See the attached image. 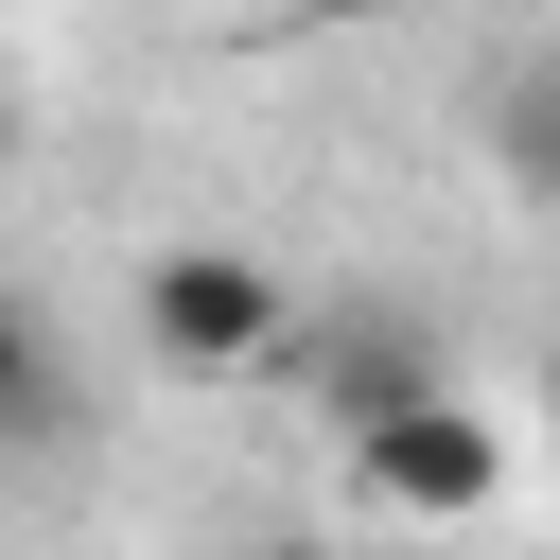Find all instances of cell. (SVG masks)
Masks as SVG:
<instances>
[{"mask_svg":"<svg viewBox=\"0 0 560 560\" xmlns=\"http://www.w3.org/2000/svg\"><path fill=\"white\" fill-rule=\"evenodd\" d=\"M140 332H158V368L245 385V368L298 350V280H280L262 245H158V262H140Z\"/></svg>","mask_w":560,"mask_h":560,"instance_id":"obj_1","label":"cell"},{"mask_svg":"<svg viewBox=\"0 0 560 560\" xmlns=\"http://www.w3.org/2000/svg\"><path fill=\"white\" fill-rule=\"evenodd\" d=\"M350 490H368V508H402V525H472V508L508 490V420L438 385V402H402V420H368V438H350Z\"/></svg>","mask_w":560,"mask_h":560,"instance_id":"obj_2","label":"cell"},{"mask_svg":"<svg viewBox=\"0 0 560 560\" xmlns=\"http://www.w3.org/2000/svg\"><path fill=\"white\" fill-rule=\"evenodd\" d=\"M18 438H70V332L0 280V455H18Z\"/></svg>","mask_w":560,"mask_h":560,"instance_id":"obj_3","label":"cell"},{"mask_svg":"<svg viewBox=\"0 0 560 560\" xmlns=\"http://www.w3.org/2000/svg\"><path fill=\"white\" fill-rule=\"evenodd\" d=\"M508 175L560 192V88H508Z\"/></svg>","mask_w":560,"mask_h":560,"instance_id":"obj_4","label":"cell"},{"mask_svg":"<svg viewBox=\"0 0 560 560\" xmlns=\"http://www.w3.org/2000/svg\"><path fill=\"white\" fill-rule=\"evenodd\" d=\"M298 18H332V35H368V18H402V0H298Z\"/></svg>","mask_w":560,"mask_h":560,"instance_id":"obj_5","label":"cell"},{"mask_svg":"<svg viewBox=\"0 0 560 560\" xmlns=\"http://www.w3.org/2000/svg\"><path fill=\"white\" fill-rule=\"evenodd\" d=\"M525 420H542V455H560V350H542V402H525Z\"/></svg>","mask_w":560,"mask_h":560,"instance_id":"obj_6","label":"cell"}]
</instances>
